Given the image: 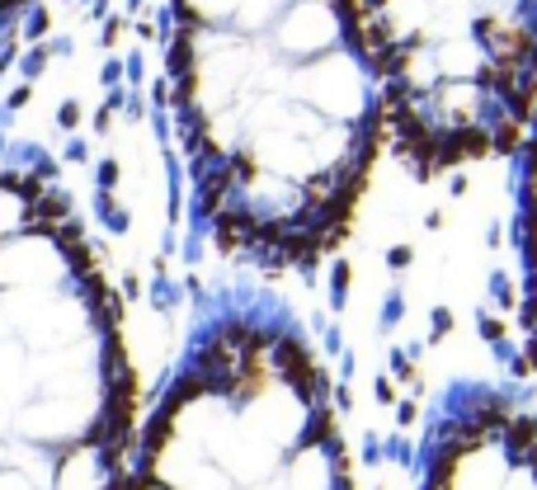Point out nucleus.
<instances>
[{
	"label": "nucleus",
	"instance_id": "1",
	"mask_svg": "<svg viewBox=\"0 0 537 490\" xmlns=\"http://www.w3.org/2000/svg\"><path fill=\"white\" fill-rule=\"evenodd\" d=\"M170 109L222 255L306 273L349 241L387 141L353 0H175Z\"/></svg>",
	"mask_w": 537,
	"mask_h": 490
},
{
	"label": "nucleus",
	"instance_id": "2",
	"mask_svg": "<svg viewBox=\"0 0 537 490\" xmlns=\"http://www.w3.org/2000/svg\"><path fill=\"white\" fill-rule=\"evenodd\" d=\"M123 490H353L330 373L273 297L208 306L137 429Z\"/></svg>",
	"mask_w": 537,
	"mask_h": 490
},
{
	"label": "nucleus",
	"instance_id": "3",
	"mask_svg": "<svg viewBox=\"0 0 537 490\" xmlns=\"http://www.w3.org/2000/svg\"><path fill=\"white\" fill-rule=\"evenodd\" d=\"M387 141L420 175L514 151L537 113V0H353Z\"/></svg>",
	"mask_w": 537,
	"mask_h": 490
},
{
	"label": "nucleus",
	"instance_id": "4",
	"mask_svg": "<svg viewBox=\"0 0 537 490\" xmlns=\"http://www.w3.org/2000/svg\"><path fill=\"white\" fill-rule=\"evenodd\" d=\"M420 490H537V410L505 386H453L429 410Z\"/></svg>",
	"mask_w": 537,
	"mask_h": 490
},
{
	"label": "nucleus",
	"instance_id": "5",
	"mask_svg": "<svg viewBox=\"0 0 537 490\" xmlns=\"http://www.w3.org/2000/svg\"><path fill=\"white\" fill-rule=\"evenodd\" d=\"M518 151V264H523V340L528 368L537 373V113Z\"/></svg>",
	"mask_w": 537,
	"mask_h": 490
}]
</instances>
